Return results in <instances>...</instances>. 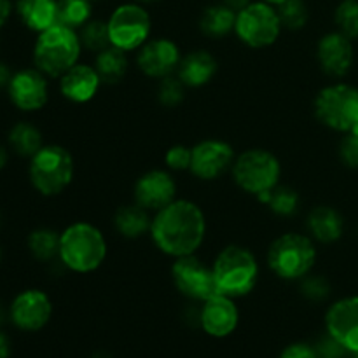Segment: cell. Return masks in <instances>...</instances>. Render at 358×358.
Wrapping results in <instances>:
<instances>
[{"instance_id":"4dcf8cb0","label":"cell","mask_w":358,"mask_h":358,"mask_svg":"<svg viewBox=\"0 0 358 358\" xmlns=\"http://www.w3.org/2000/svg\"><path fill=\"white\" fill-rule=\"evenodd\" d=\"M276 10H278L282 27L287 30H303L310 20V9L304 0H285L276 7Z\"/></svg>"},{"instance_id":"7a4b0ae2","label":"cell","mask_w":358,"mask_h":358,"mask_svg":"<svg viewBox=\"0 0 358 358\" xmlns=\"http://www.w3.org/2000/svg\"><path fill=\"white\" fill-rule=\"evenodd\" d=\"M107 250L103 233L84 220L70 224L59 233V261L79 275L96 271L107 259Z\"/></svg>"},{"instance_id":"7bdbcfd3","label":"cell","mask_w":358,"mask_h":358,"mask_svg":"<svg viewBox=\"0 0 358 358\" xmlns=\"http://www.w3.org/2000/svg\"><path fill=\"white\" fill-rule=\"evenodd\" d=\"M9 355V341L3 334H0V358H7Z\"/></svg>"},{"instance_id":"8fae6325","label":"cell","mask_w":358,"mask_h":358,"mask_svg":"<svg viewBox=\"0 0 358 358\" xmlns=\"http://www.w3.org/2000/svg\"><path fill=\"white\" fill-rule=\"evenodd\" d=\"M171 280L178 292L199 303H205L219 294L212 266L201 261L196 254L175 259L171 264Z\"/></svg>"},{"instance_id":"f907efd6","label":"cell","mask_w":358,"mask_h":358,"mask_svg":"<svg viewBox=\"0 0 358 358\" xmlns=\"http://www.w3.org/2000/svg\"><path fill=\"white\" fill-rule=\"evenodd\" d=\"M353 355H355V358H358V352H357V353H353Z\"/></svg>"},{"instance_id":"1f68e13d","label":"cell","mask_w":358,"mask_h":358,"mask_svg":"<svg viewBox=\"0 0 358 358\" xmlns=\"http://www.w3.org/2000/svg\"><path fill=\"white\" fill-rule=\"evenodd\" d=\"M83 48L91 52H100L110 45V37H108L107 21L91 20L79 30Z\"/></svg>"},{"instance_id":"4fadbf2b","label":"cell","mask_w":358,"mask_h":358,"mask_svg":"<svg viewBox=\"0 0 358 358\" xmlns=\"http://www.w3.org/2000/svg\"><path fill=\"white\" fill-rule=\"evenodd\" d=\"M180 59L182 52L177 42L166 37H159L149 38L138 49L136 65L147 77L164 79V77L177 73Z\"/></svg>"},{"instance_id":"2e32d148","label":"cell","mask_w":358,"mask_h":358,"mask_svg":"<svg viewBox=\"0 0 358 358\" xmlns=\"http://www.w3.org/2000/svg\"><path fill=\"white\" fill-rule=\"evenodd\" d=\"M327 334L338 339L350 353L358 352V296L343 297L325 315Z\"/></svg>"},{"instance_id":"83f0119b","label":"cell","mask_w":358,"mask_h":358,"mask_svg":"<svg viewBox=\"0 0 358 358\" xmlns=\"http://www.w3.org/2000/svg\"><path fill=\"white\" fill-rule=\"evenodd\" d=\"M259 201L266 203L275 215L290 217L299 210L301 198L294 189L285 185H276L273 191L259 196Z\"/></svg>"},{"instance_id":"7dc6e473","label":"cell","mask_w":358,"mask_h":358,"mask_svg":"<svg viewBox=\"0 0 358 358\" xmlns=\"http://www.w3.org/2000/svg\"><path fill=\"white\" fill-rule=\"evenodd\" d=\"M94 358H110V357H107V355H96Z\"/></svg>"},{"instance_id":"603a6c76","label":"cell","mask_w":358,"mask_h":358,"mask_svg":"<svg viewBox=\"0 0 358 358\" xmlns=\"http://www.w3.org/2000/svg\"><path fill=\"white\" fill-rule=\"evenodd\" d=\"M17 16L34 31H44L58 23V0H17Z\"/></svg>"},{"instance_id":"5b68a950","label":"cell","mask_w":358,"mask_h":358,"mask_svg":"<svg viewBox=\"0 0 358 358\" xmlns=\"http://www.w3.org/2000/svg\"><path fill=\"white\" fill-rule=\"evenodd\" d=\"M318 252L313 238L301 233H285L268 248V268L285 282L303 280L313 269Z\"/></svg>"},{"instance_id":"7402d4cb","label":"cell","mask_w":358,"mask_h":358,"mask_svg":"<svg viewBox=\"0 0 358 358\" xmlns=\"http://www.w3.org/2000/svg\"><path fill=\"white\" fill-rule=\"evenodd\" d=\"M308 231L320 243H334L345 234V217L332 206H315L308 213Z\"/></svg>"},{"instance_id":"c3c4849f","label":"cell","mask_w":358,"mask_h":358,"mask_svg":"<svg viewBox=\"0 0 358 358\" xmlns=\"http://www.w3.org/2000/svg\"><path fill=\"white\" fill-rule=\"evenodd\" d=\"M2 318H3V313H2V308H0V322H2Z\"/></svg>"},{"instance_id":"d590c367","label":"cell","mask_w":358,"mask_h":358,"mask_svg":"<svg viewBox=\"0 0 358 358\" xmlns=\"http://www.w3.org/2000/svg\"><path fill=\"white\" fill-rule=\"evenodd\" d=\"M192 161V147L185 145H173L168 149L164 156V163L170 170L173 171H185L191 168Z\"/></svg>"},{"instance_id":"3957f363","label":"cell","mask_w":358,"mask_h":358,"mask_svg":"<svg viewBox=\"0 0 358 358\" xmlns=\"http://www.w3.org/2000/svg\"><path fill=\"white\" fill-rule=\"evenodd\" d=\"M83 42L79 31L62 23L52 24L38 34L34 49V62L44 76L62 77L79 63Z\"/></svg>"},{"instance_id":"f6af8a7d","label":"cell","mask_w":358,"mask_h":358,"mask_svg":"<svg viewBox=\"0 0 358 358\" xmlns=\"http://www.w3.org/2000/svg\"><path fill=\"white\" fill-rule=\"evenodd\" d=\"M264 2L271 3V6H275V7H278L280 3H283V2H285V0H264Z\"/></svg>"},{"instance_id":"44dd1931","label":"cell","mask_w":358,"mask_h":358,"mask_svg":"<svg viewBox=\"0 0 358 358\" xmlns=\"http://www.w3.org/2000/svg\"><path fill=\"white\" fill-rule=\"evenodd\" d=\"M217 66L219 65L212 52L198 49V51L182 56L177 77L184 83L185 87H203L215 77Z\"/></svg>"},{"instance_id":"d4e9b609","label":"cell","mask_w":358,"mask_h":358,"mask_svg":"<svg viewBox=\"0 0 358 358\" xmlns=\"http://www.w3.org/2000/svg\"><path fill=\"white\" fill-rule=\"evenodd\" d=\"M234 24H236V13L222 2L208 6L199 17V28L206 37L212 38H222L229 35L231 31H234Z\"/></svg>"},{"instance_id":"30bf717a","label":"cell","mask_w":358,"mask_h":358,"mask_svg":"<svg viewBox=\"0 0 358 358\" xmlns=\"http://www.w3.org/2000/svg\"><path fill=\"white\" fill-rule=\"evenodd\" d=\"M110 45L122 49L124 52L136 51L150 38L152 20L143 3L129 2L119 3L107 20Z\"/></svg>"},{"instance_id":"60d3db41","label":"cell","mask_w":358,"mask_h":358,"mask_svg":"<svg viewBox=\"0 0 358 358\" xmlns=\"http://www.w3.org/2000/svg\"><path fill=\"white\" fill-rule=\"evenodd\" d=\"M250 2L252 0H222L224 6H227L229 9H233L236 14L240 13V10H243Z\"/></svg>"},{"instance_id":"8d00e7d4","label":"cell","mask_w":358,"mask_h":358,"mask_svg":"<svg viewBox=\"0 0 358 358\" xmlns=\"http://www.w3.org/2000/svg\"><path fill=\"white\" fill-rule=\"evenodd\" d=\"M301 289H303L304 296L311 301H324L331 294V287H329L327 280L322 278V276H304L301 280Z\"/></svg>"},{"instance_id":"bcb514c9","label":"cell","mask_w":358,"mask_h":358,"mask_svg":"<svg viewBox=\"0 0 358 358\" xmlns=\"http://www.w3.org/2000/svg\"><path fill=\"white\" fill-rule=\"evenodd\" d=\"M133 2H138V3H152L156 0H133Z\"/></svg>"},{"instance_id":"e575fe53","label":"cell","mask_w":358,"mask_h":358,"mask_svg":"<svg viewBox=\"0 0 358 358\" xmlns=\"http://www.w3.org/2000/svg\"><path fill=\"white\" fill-rule=\"evenodd\" d=\"M339 157L345 166L358 170V128L343 135L339 142Z\"/></svg>"},{"instance_id":"f1b7e54d","label":"cell","mask_w":358,"mask_h":358,"mask_svg":"<svg viewBox=\"0 0 358 358\" xmlns=\"http://www.w3.org/2000/svg\"><path fill=\"white\" fill-rule=\"evenodd\" d=\"M9 142L20 156L34 157L42 149V135L35 126L28 122H17L9 133Z\"/></svg>"},{"instance_id":"484cf974","label":"cell","mask_w":358,"mask_h":358,"mask_svg":"<svg viewBox=\"0 0 358 358\" xmlns=\"http://www.w3.org/2000/svg\"><path fill=\"white\" fill-rule=\"evenodd\" d=\"M94 69L103 84H117L128 72V58L122 49L108 45L103 51L96 52Z\"/></svg>"},{"instance_id":"9c48e42d","label":"cell","mask_w":358,"mask_h":358,"mask_svg":"<svg viewBox=\"0 0 358 358\" xmlns=\"http://www.w3.org/2000/svg\"><path fill=\"white\" fill-rule=\"evenodd\" d=\"M283 27L278 10L264 0H252L243 10L236 14L234 34L252 49H264L275 44Z\"/></svg>"},{"instance_id":"681fc988","label":"cell","mask_w":358,"mask_h":358,"mask_svg":"<svg viewBox=\"0 0 358 358\" xmlns=\"http://www.w3.org/2000/svg\"><path fill=\"white\" fill-rule=\"evenodd\" d=\"M91 2H93V3H94V2H100V0H91Z\"/></svg>"},{"instance_id":"d6a6232c","label":"cell","mask_w":358,"mask_h":358,"mask_svg":"<svg viewBox=\"0 0 358 358\" xmlns=\"http://www.w3.org/2000/svg\"><path fill=\"white\" fill-rule=\"evenodd\" d=\"M334 23L343 35L358 38V0H341L334 10Z\"/></svg>"},{"instance_id":"ac0fdd59","label":"cell","mask_w":358,"mask_h":358,"mask_svg":"<svg viewBox=\"0 0 358 358\" xmlns=\"http://www.w3.org/2000/svg\"><path fill=\"white\" fill-rule=\"evenodd\" d=\"M238 322H240V311L234 304V299L222 294L206 299L199 311V324L203 331L213 338H226L233 334L238 327Z\"/></svg>"},{"instance_id":"cb8c5ba5","label":"cell","mask_w":358,"mask_h":358,"mask_svg":"<svg viewBox=\"0 0 358 358\" xmlns=\"http://www.w3.org/2000/svg\"><path fill=\"white\" fill-rule=\"evenodd\" d=\"M114 226L121 236L128 238V240H136V238H142L143 234L150 233L152 217H150L149 210L140 206L138 203H133V205L121 206L115 212Z\"/></svg>"},{"instance_id":"ba28073f","label":"cell","mask_w":358,"mask_h":358,"mask_svg":"<svg viewBox=\"0 0 358 358\" xmlns=\"http://www.w3.org/2000/svg\"><path fill=\"white\" fill-rule=\"evenodd\" d=\"M30 178L41 194H59L73 178L72 154L62 145H44L31 157Z\"/></svg>"},{"instance_id":"f35d334b","label":"cell","mask_w":358,"mask_h":358,"mask_svg":"<svg viewBox=\"0 0 358 358\" xmlns=\"http://www.w3.org/2000/svg\"><path fill=\"white\" fill-rule=\"evenodd\" d=\"M280 358H318V355L313 346H308L304 343H296V345L287 346Z\"/></svg>"},{"instance_id":"ab89813d","label":"cell","mask_w":358,"mask_h":358,"mask_svg":"<svg viewBox=\"0 0 358 358\" xmlns=\"http://www.w3.org/2000/svg\"><path fill=\"white\" fill-rule=\"evenodd\" d=\"M10 10H13V6H10V0H0V27L9 20Z\"/></svg>"},{"instance_id":"6da1fadb","label":"cell","mask_w":358,"mask_h":358,"mask_svg":"<svg viewBox=\"0 0 358 358\" xmlns=\"http://www.w3.org/2000/svg\"><path fill=\"white\" fill-rule=\"evenodd\" d=\"M149 234L164 255L173 259L192 255L205 241V213L191 199H175L154 213Z\"/></svg>"},{"instance_id":"f546056e","label":"cell","mask_w":358,"mask_h":358,"mask_svg":"<svg viewBox=\"0 0 358 358\" xmlns=\"http://www.w3.org/2000/svg\"><path fill=\"white\" fill-rule=\"evenodd\" d=\"M28 247L38 261H51L59 254V234L52 229H37L28 238Z\"/></svg>"},{"instance_id":"ee69618b","label":"cell","mask_w":358,"mask_h":358,"mask_svg":"<svg viewBox=\"0 0 358 358\" xmlns=\"http://www.w3.org/2000/svg\"><path fill=\"white\" fill-rule=\"evenodd\" d=\"M6 163H7V152H6V149H3V147H0V170L6 166Z\"/></svg>"},{"instance_id":"5bb4252c","label":"cell","mask_w":358,"mask_h":358,"mask_svg":"<svg viewBox=\"0 0 358 358\" xmlns=\"http://www.w3.org/2000/svg\"><path fill=\"white\" fill-rule=\"evenodd\" d=\"M133 194L135 203L150 213H157L177 199V182L168 171L150 170L136 180Z\"/></svg>"},{"instance_id":"4316f807","label":"cell","mask_w":358,"mask_h":358,"mask_svg":"<svg viewBox=\"0 0 358 358\" xmlns=\"http://www.w3.org/2000/svg\"><path fill=\"white\" fill-rule=\"evenodd\" d=\"M91 20H93L91 0H58V23L79 31Z\"/></svg>"},{"instance_id":"b9f144b4","label":"cell","mask_w":358,"mask_h":358,"mask_svg":"<svg viewBox=\"0 0 358 358\" xmlns=\"http://www.w3.org/2000/svg\"><path fill=\"white\" fill-rule=\"evenodd\" d=\"M10 79H13V73H10V70L7 69V65L0 63V87L9 86Z\"/></svg>"},{"instance_id":"7c38bea8","label":"cell","mask_w":358,"mask_h":358,"mask_svg":"<svg viewBox=\"0 0 358 358\" xmlns=\"http://www.w3.org/2000/svg\"><path fill=\"white\" fill-rule=\"evenodd\" d=\"M236 152L226 140L208 138L192 147L191 171L199 180H215L233 168Z\"/></svg>"},{"instance_id":"8992f818","label":"cell","mask_w":358,"mask_h":358,"mask_svg":"<svg viewBox=\"0 0 358 358\" xmlns=\"http://www.w3.org/2000/svg\"><path fill=\"white\" fill-rule=\"evenodd\" d=\"M315 117L341 135L358 128V87L334 83L322 87L313 101Z\"/></svg>"},{"instance_id":"52a82bcc","label":"cell","mask_w":358,"mask_h":358,"mask_svg":"<svg viewBox=\"0 0 358 358\" xmlns=\"http://www.w3.org/2000/svg\"><path fill=\"white\" fill-rule=\"evenodd\" d=\"M233 178L238 187L254 196L266 194L280 185L282 164L273 152L264 149H248L234 159Z\"/></svg>"},{"instance_id":"e0dca14e","label":"cell","mask_w":358,"mask_h":358,"mask_svg":"<svg viewBox=\"0 0 358 358\" xmlns=\"http://www.w3.org/2000/svg\"><path fill=\"white\" fill-rule=\"evenodd\" d=\"M13 103L24 112H34L44 107L49 98V86L41 70H21L14 73L9 83Z\"/></svg>"},{"instance_id":"74e56055","label":"cell","mask_w":358,"mask_h":358,"mask_svg":"<svg viewBox=\"0 0 358 358\" xmlns=\"http://www.w3.org/2000/svg\"><path fill=\"white\" fill-rule=\"evenodd\" d=\"M313 348L315 352H317L318 358H343L348 353V350H346L338 339L332 338L331 334L324 336Z\"/></svg>"},{"instance_id":"d6986e66","label":"cell","mask_w":358,"mask_h":358,"mask_svg":"<svg viewBox=\"0 0 358 358\" xmlns=\"http://www.w3.org/2000/svg\"><path fill=\"white\" fill-rule=\"evenodd\" d=\"M52 304L42 290H24L10 306V318L23 331H38L49 322Z\"/></svg>"},{"instance_id":"9a60e30c","label":"cell","mask_w":358,"mask_h":358,"mask_svg":"<svg viewBox=\"0 0 358 358\" xmlns=\"http://www.w3.org/2000/svg\"><path fill=\"white\" fill-rule=\"evenodd\" d=\"M317 58L322 70L332 79H341L352 70L355 51L353 41L341 31H329L318 41Z\"/></svg>"},{"instance_id":"ffe728a7","label":"cell","mask_w":358,"mask_h":358,"mask_svg":"<svg viewBox=\"0 0 358 358\" xmlns=\"http://www.w3.org/2000/svg\"><path fill=\"white\" fill-rule=\"evenodd\" d=\"M101 84L103 83L96 69L86 63H77L59 77V91L66 100L73 103H87L93 100Z\"/></svg>"},{"instance_id":"836d02e7","label":"cell","mask_w":358,"mask_h":358,"mask_svg":"<svg viewBox=\"0 0 358 358\" xmlns=\"http://www.w3.org/2000/svg\"><path fill=\"white\" fill-rule=\"evenodd\" d=\"M185 94V86L177 76H168L161 79L159 90H157V100L164 107H177L182 103Z\"/></svg>"},{"instance_id":"277c9868","label":"cell","mask_w":358,"mask_h":358,"mask_svg":"<svg viewBox=\"0 0 358 358\" xmlns=\"http://www.w3.org/2000/svg\"><path fill=\"white\" fill-rule=\"evenodd\" d=\"M219 294L227 297H245L255 289L259 280V262L248 248L229 245L219 252L212 262Z\"/></svg>"}]
</instances>
